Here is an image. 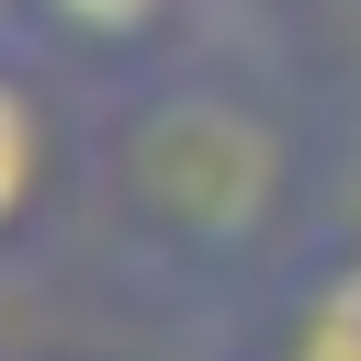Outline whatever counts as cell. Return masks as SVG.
Instances as JSON below:
<instances>
[{
    "label": "cell",
    "mask_w": 361,
    "mask_h": 361,
    "mask_svg": "<svg viewBox=\"0 0 361 361\" xmlns=\"http://www.w3.org/2000/svg\"><path fill=\"white\" fill-rule=\"evenodd\" d=\"M282 361H361V259H338L305 305H293V338Z\"/></svg>",
    "instance_id": "obj_1"
},
{
    "label": "cell",
    "mask_w": 361,
    "mask_h": 361,
    "mask_svg": "<svg viewBox=\"0 0 361 361\" xmlns=\"http://www.w3.org/2000/svg\"><path fill=\"white\" fill-rule=\"evenodd\" d=\"M23 11L45 34H68V45H147L169 0H23Z\"/></svg>",
    "instance_id": "obj_3"
},
{
    "label": "cell",
    "mask_w": 361,
    "mask_h": 361,
    "mask_svg": "<svg viewBox=\"0 0 361 361\" xmlns=\"http://www.w3.org/2000/svg\"><path fill=\"white\" fill-rule=\"evenodd\" d=\"M34 192H45V113H34V90L0 68V237L23 226Z\"/></svg>",
    "instance_id": "obj_2"
}]
</instances>
